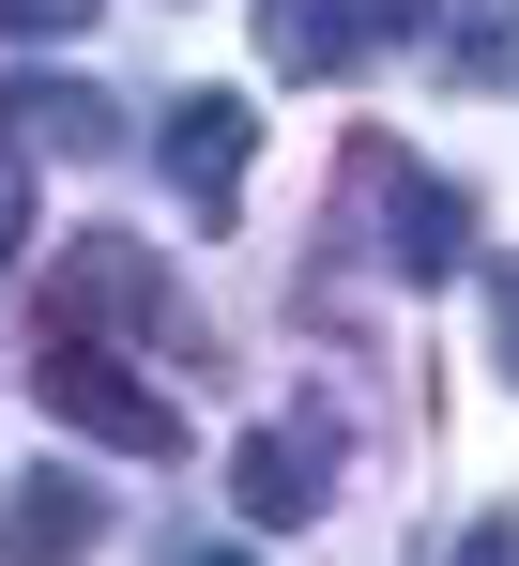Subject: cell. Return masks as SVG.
Returning <instances> with one entry per match:
<instances>
[{"label":"cell","instance_id":"4fadbf2b","mask_svg":"<svg viewBox=\"0 0 519 566\" xmlns=\"http://www.w3.org/2000/svg\"><path fill=\"white\" fill-rule=\"evenodd\" d=\"M15 245H31V169L0 154V276H15Z\"/></svg>","mask_w":519,"mask_h":566},{"label":"cell","instance_id":"7a4b0ae2","mask_svg":"<svg viewBox=\"0 0 519 566\" xmlns=\"http://www.w3.org/2000/svg\"><path fill=\"white\" fill-rule=\"evenodd\" d=\"M321 505H337V429L321 413H275V429L230 444V521L245 536H306Z\"/></svg>","mask_w":519,"mask_h":566},{"label":"cell","instance_id":"30bf717a","mask_svg":"<svg viewBox=\"0 0 519 566\" xmlns=\"http://www.w3.org/2000/svg\"><path fill=\"white\" fill-rule=\"evenodd\" d=\"M107 0H0V46H77Z\"/></svg>","mask_w":519,"mask_h":566},{"label":"cell","instance_id":"8fae6325","mask_svg":"<svg viewBox=\"0 0 519 566\" xmlns=\"http://www.w3.org/2000/svg\"><path fill=\"white\" fill-rule=\"evenodd\" d=\"M489 353H505V382H519V261H489Z\"/></svg>","mask_w":519,"mask_h":566},{"label":"cell","instance_id":"6da1fadb","mask_svg":"<svg viewBox=\"0 0 519 566\" xmlns=\"http://www.w3.org/2000/svg\"><path fill=\"white\" fill-rule=\"evenodd\" d=\"M31 382H46V413H62V429H92L107 460H183V398H153L107 337H46V353H31Z\"/></svg>","mask_w":519,"mask_h":566},{"label":"cell","instance_id":"5bb4252c","mask_svg":"<svg viewBox=\"0 0 519 566\" xmlns=\"http://www.w3.org/2000/svg\"><path fill=\"white\" fill-rule=\"evenodd\" d=\"M443 566H519V521H474V536H458Z\"/></svg>","mask_w":519,"mask_h":566},{"label":"cell","instance_id":"52a82bcc","mask_svg":"<svg viewBox=\"0 0 519 566\" xmlns=\"http://www.w3.org/2000/svg\"><path fill=\"white\" fill-rule=\"evenodd\" d=\"M123 154V107H92V93H62V77H0V154Z\"/></svg>","mask_w":519,"mask_h":566},{"label":"cell","instance_id":"3957f363","mask_svg":"<svg viewBox=\"0 0 519 566\" xmlns=\"http://www.w3.org/2000/svg\"><path fill=\"white\" fill-rule=\"evenodd\" d=\"M351 185L382 199V261H398V276H413V291H443V276H474V199H458V185H428V169H398L382 138L351 154Z\"/></svg>","mask_w":519,"mask_h":566},{"label":"cell","instance_id":"9c48e42d","mask_svg":"<svg viewBox=\"0 0 519 566\" xmlns=\"http://www.w3.org/2000/svg\"><path fill=\"white\" fill-rule=\"evenodd\" d=\"M458 93H519V0H474L458 15Z\"/></svg>","mask_w":519,"mask_h":566},{"label":"cell","instance_id":"7c38bea8","mask_svg":"<svg viewBox=\"0 0 519 566\" xmlns=\"http://www.w3.org/2000/svg\"><path fill=\"white\" fill-rule=\"evenodd\" d=\"M351 15H367V46H413V31H428L443 0H351Z\"/></svg>","mask_w":519,"mask_h":566},{"label":"cell","instance_id":"9a60e30c","mask_svg":"<svg viewBox=\"0 0 519 566\" xmlns=\"http://www.w3.org/2000/svg\"><path fill=\"white\" fill-rule=\"evenodd\" d=\"M169 566H260V552H230V536H199V552H183V536H169Z\"/></svg>","mask_w":519,"mask_h":566},{"label":"cell","instance_id":"5b68a950","mask_svg":"<svg viewBox=\"0 0 519 566\" xmlns=\"http://www.w3.org/2000/svg\"><path fill=\"white\" fill-rule=\"evenodd\" d=\"M46 337H169V276H153V245H123V230H92L77 261H62V306H46Z\"/></svg>","mask_w":519,"mask_h":566},{"label":"cell","instance_id":"277c9868","mask_svg":"<svg viewBox=\"0 0 519 566\" xmlns=\"http://www.w3.org/2000/svg\"><path fill=\"white\" fill-rule=\"evenodd\" d=\"M153 154H169V199H183V230H230V214H245V154H260V107H245V93H183Z\"/></svg>","mask_w":519,"mask_h":566},{"label":"cell","instance_id":"ba28073f","mask_svg":"<svg viewBox=\"0 0 519 566\" xmlns=\"http://www.w3.org/2000/svg\"><path fill=\"white\" fill-rule=\"evenodd\" d=\"M351 46H367L351 0H260V62H275V77H337Z\"/></svg>","mask_w":519,"mask_h":566},{"label":"cell","instance_id":"8992f818","mask_svg":"<svg viewBox=\"0 0 519 566\" xmlns=\"http://www.w3.org/2000/svg\"><path fill=\"white\" fill-rule=\"evenodd\" d=\"M107 552V490H92V474H15V490H0V566H92Z\"/></svg>","mask_w":519,"mask_h":566}]
</instances>
